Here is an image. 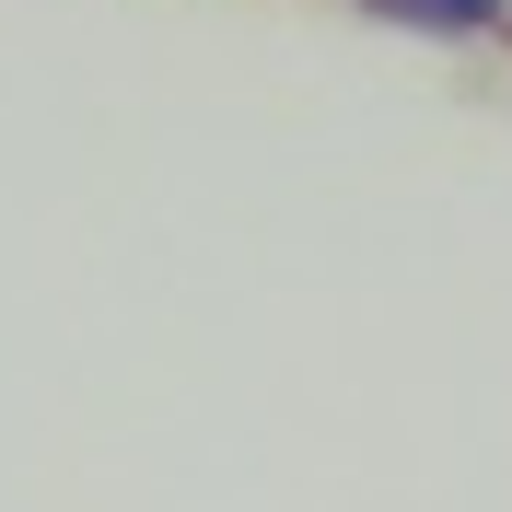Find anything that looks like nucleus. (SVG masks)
Instances as JSON below:
<instances>
[{
  "label": "nucleus",
  "mask_w": 512,
  "mask_h": 512,
  "mask_svg": "<svg viewBox=\"0 0 512 512\" xmlns=\"http://www.w3.org/2000/svg\"><path fill=\"white\" fill-rule=\"evenodd\" d=\"M373 12H396V24H431V35H478V24H501V0H373Z\"/></svg>",
  "instance_id": "f257e3e1"
}]
</instances>
